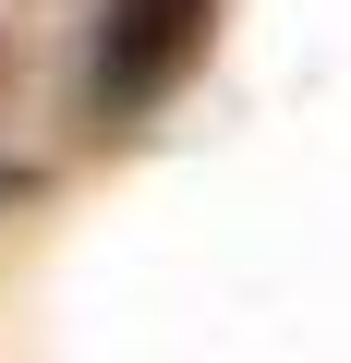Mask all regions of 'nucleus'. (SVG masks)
<instances>
[{"label":"nucleus","instance_id":"1","mask_svg":"<svg viewBox=\"0 0 351 363\" xmlns=\"http://www.w3.org/2000/svg\"><path fill=\"white\" fill-rule=\"evenodd\" d=\"M194 13H206V0H121L109 37H97V97L109 109H145L169 73L194 61Z\"/></svg>","mask_w":351,"mask_h":363}]
</instances>
